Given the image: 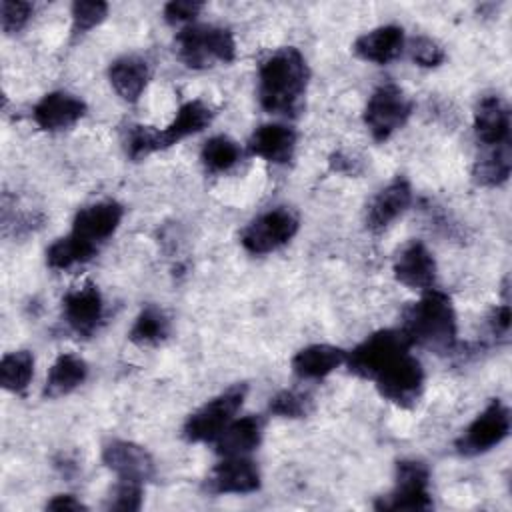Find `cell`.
I'll list each match as a JSON object with an SVG mask.
<instances>
[{
	"instance_id": "obj_23",
	"label": "cell",
	"mask_w": 512,
	"mask_h": 512,
	"mask_svg": "<svg viewBox=\"0 0 512 512\" xmlns=\"http://www.w3.org/2000/svg\"><path fill=\"white\" fill-rule=\"evenodd\" d=\"M346 352L330 344H312L298 350L292 358V372L302 380H318L340 368Z\"/></svg>"
},
{
	"instance_id": "obj_3",
	"label": "cell",
	"mask_w": 512,
	"mask_h": 512,
	"mask_svg": "<svg viewBox=\"0 0 512 512\" xmlns=\"http://www.w3.org/2000/svg\"><path fill=\"white\" fill-rule=\"evenodd\" d=\"M214 110L202 100L184 102L170 124L162 130L150 126H130L126 132V152L130 158L140 160L152 152L170 148L180 140L204 130L212 122Z\"/></svg>"
},
{
	"instance_id": "obj_2",
	"label": "cell",
	"mask_w": 512,
	"mask_h": 512,
	"mask_svg": "<svg viewBox=\"0 0 512 512\" xmlns=\"http://www.w3.org/2000/svg\"><path fill=\"white\" fill-rule=\"evenodd\" d=\"M400 330L410 344L444 354L456 346V312L448 294L440 290H424L418 302L404 312Z\"/></svg>"
},
{
	"instance_id": "obj_27",
	"label": "cell",
	"mask_w": 512,
	"mask_h": 512,
	"mask_svg": "<svg viewBox=\"0 0 512 512\" xmlns=\"http://www.w3.org/2000/svg\"><path fill=\"white\" fill-rule=\"evenodd\" d=\"M512 170V154L510 144L488 148L484 156H480L472 168L474 182L480 186H500L508 180Z\"/></svg>"
},
{
	"instance_id": "obj_6",
	"label": "cell",
	"mask_w": 512,
	"mask_h": 512,
	"mask_svg": "<svg viewBox=\"0 0 512 512\" xmlns=\"http://www.w3.org/2000/svg\"><path fill=\"white\" fill-rule=\"evenodd\" d=\"M244 398V384H234L226 388L188 416L182 428V436L188 442H214L220 432L234 420V414L240 410Z\"/></svg>"
},
{
	"instance_id": "obj_25",
	"label": "cell",
	"mask_w": 512,
	"mask_h": 512,
	"mask_svg": "<svg viewBox=\"0 0 512 512\" xmlns=\"http://www.w3.org/2000/svg\"><path fill=\"white\" fill-rule=\"evenodd\" d=\"M88 376L86 362L76 354H60L54 364L48 370L46 384H44V396L48 398H60L76 390L80 384H84Z\"/></svg>"
},
{
	"instance_id": "obj_33",
	"label": "cell",
	"mask_w": 512,
	"mask_h": 512,
	"mask_svg": "<svg viewBox=\"0 0 512 512\" xmlns=\"http://www.w3.org/2000/svg\"><path fill=\"white\" fill-rule=\"evenodd\" d=\"M140 506H142V484L118 478V484L108 496L106 508L120 510V512H134V510H140Z\"/></svg>"
},
{
	"instance_id": "obj_4",
	"label": "cell",
	"mask_w": 512,
	"mask_h": 512,
	"mask_svg": "<svg viewBox=\"0 0 512 512\" xmlns=\"http://www.w3.org/2000/svg\"><path fill=\"white\" fill-rule=\"evenodd\" d=\"M178 58L194 70H204L216 62L228 64L236 56V42L228 28L212 24H188L176 36Z\"/></svg>"
},
{
	"instance_id": "obj_22",
	"label": "cell",
	"mask_w": 512,
	"mask_h": 512,
	"mask_svg": "<svg viewBox=\"0 0 512 512\" xmlns=\"http://www.w3.org/2000/svg\"><path fill=\"white\" fill-rule=\"evenodd\" d=\"M108 78L124 102H136L150 80V66L142 56L126 54L110 64Z\"/></svg>"
},
{
	"instance_id": "obj_7",
	"label": "cell",
	"mask_w": 512,
	"mask_h": 512,
	"mask_svg": "<svg viewBox=\"0 0 512 512\" xmlns=\"http://www.w3.org/2000/svg\"><path fill=\"white\" fill-rule=\"evenodd\" d=\"M412 114V100L392 82L380 84L364 108V124L374 140H388Z\"/></svg>"
},
{
	"instance_id": "obj_24",
	"label": "cell",
	"mask_w": 512,
	"mask_h": 512,
	"mask_svg": "<svg viewBox=\"0 0 512 512\" xmlns=\"http://www.w3.org/2000/svg\"><path fill=\"white\" fill-rule=\"evenodd\" d=\"M262 440V422L258 416H244L232 420L214 440L220 456H246L256 450Z\"/></svg>"
},
{
	"instance_id": "obj_11",
	"label": "cell",
	"mask_w": 512,
	"mask_h": 512,
	"mask_svg": "<svg viewBox=\"0 0 512 512\" xmlns=\"http://www.w3.org/2000/svg\"><path fill=\"white\" fill-rule=\"evenodd\" d=\"M510 432V410L500 400H492L458 436L456 450L462 456H478L498 446Z\"/></svg>"
},
{
	"instance_id": "obj_36",
	"label": "cell",
	"mask_w": 512,
	"mask_h": 512,
	"mask_svg": "<svg viewBox=\"0 0 512 512\" xmlns=\"http://www.w3.org/2000/svg\"><path fill=\"white\" fill-rule=\"evenodd\" d=\"M202 2L196 0H172L164 6V20L168 24H186L192 22L200 10H202Z\"/></svg>"
},
{
	"instance_id": "obj_16",
	"label": "cell",
	"mask_w": 512,
	"mask_h": 512,
	"mask_svg": "<svg viewBox=\"0 0 512 512\" xmlns=\"http://www.w3.org/2000/svg\"><path fill=\"white\" fill-rule=\"evenodd\" d=\"M394 276L408 288L430 290L436 282L434 254L422 242H410L394 262Z\"/></svg>"
},
{
	"instance_id": "obj_32",
	"label": "cell",
	"mask_w": 512,
	"mask_h": 512,
	"mask_svg": "<svg viewBox=\"0 0 512 512\" xmlns=\"http://www.w3.org/2000/svg\"><path fill=\"white\" fill-rule=\"evenodd\" d=\"M108 14V4L106 2H88V0H78L72 4V32L74 34H84L98 26Z\"/></svg>"
},
{
	"instance_id": "obj_12",
	"label": "cell",
	"mask_w": 512,
	"mask_h": 512,
	"mask_svg": "<svg viewBox=\"0 0 512 512\" xmlns=\"http://www.w3.org/2000/svg\"><path fill=\"white\" fill-rule=\"evenodd\" d=\"M102 462L120 478L132 482H148L156 474V464L150 452L128 440H112L102 450Z\"/></svg>"
},
{
	"instance_id": "obj_10",
	"label": "cell",
	"mask_w": 512,
	"mask_h": 512,
	"mask_svg": "<svg viewBox=\"0 0 512 512\" xmlns=\"http://www.w3.org/2000/svg\"><path fill=\"white\" fill-rule=\"evenodd\" d=\"M374 384L380 396L388 402L400 408H412L420 400L424 388L422 364L410 352H406L388 364L374 378Z\"/></svg>"
},
{
	"instance_id": "obj_9",
	"label": "cell",
	"mask_w": 512,
	"mask_h": 512,
	"mask_svg": "<svg viewBox=\"0 0 512 512\" xmlns=\"http://www.w3.org/2000/svg\"><path fill=\"white\" fill-rule=\"evenodd\" d=\"M300 220L286 206H276L256 216L242 232L240 242L250 254H268L294 238Z\"/></svg>"
},
{
	"instance_id": "obj_31",
	"label": "cell",
	"mask_w": 512,
	"mask_h": 512,
	"mask_svg": "<svg viewBox=\"0 0 512 512\" xmlns=\"http://www.w3.org/2000/svg\"><path fill=\"white\" fill-rule=\"evenodd\" d=\"M312 408V400L304 392L282 390L270 400V412L282 418H304Z\"/></svg>"
},
{
	"instance_id": "obj_20",
	"label": "cell",
	"mask_w": 512,
	"mask_h": 512,
	"mask_svg": "<svg viewBox=\"0 0 512 512\" xmlns=\"http://www.w3.org/2000/svg\"><path fill=\"white\" fill-rule=\"evenodd\" d=\"M294 148L296 132L290 126L278 122L258 126L248 140L250 154L272 164H286L292 158Z\"/></svg>"
},
{
	"instance_id": "obj_38",
	"label": "cell",
	"mask_w": 512,
	"mask_h": 512,
	"mask_svg": "<svg viewBox=\"0 0 512 512\" xmlns=\"http://www.w3.org/2000/svg\"><path fill=\"white\" fill-rule=\"evenodd\" d=\"M48 510H56V512H78V510H86V506L72 494H56L52 500L46 502Z\"/></svg>"
},
{
	"instance_id": "obj_14",
	"label": "cell",
	"mask_w": 512,
	"mask_h": 512,
	"mask_svg": "<svg viewBox=\"0 0 512 512\" xmlns=\"http://www.w3.org/2000/svg\"><path fill=\"white\" fill-rule=\"evenodd\" d=\"M212 494H250L260 488V472L246 456H224L206 478Z\"/></svg>"
},
{
	"instance_id": "obj_30",
	"label": "cell",
	"mask_w": 512,
	"mask_h": 512,
	"mask_svg": "<svg viewBox=\"0 0 512 512\" xmlns=\"http://www.w3.org/2000/svg\"><path fill=\"white\" fill-rule=\"evenodd\" d=\"M242 152L238 142H234L232 138L220 134V136H212L200 152V160L204 164V168L212 174H220L230 170L232 166L238 164Z\"/></svg>"
},
{
	"instance_id": "obj_29",
	"label": "cell",
	"mask_w": 512,
	"mask_h": 512,
	"mask_svg": "<svg viewBox=\"0 0 512 512\" xmlns=\"http://www.w3.org/2000/svg\"><path fill=\"white\" fill-rule=\"evenodd\" d=\"M34 372V356L28 350L8 352L0 360V384L14 394L28 388Z\"/></svg>"
},
{
	"instance_id": "obj_34",
	"label": "cell",
	"mask_w": 512,
	"mask_h": 512,
	"mask_svg": "<svg viewBox=\"0 0 512 512\" xmlns=\"http://www.w3.org/2000/svg\"><path fill=\"white\" fill-rule=\"evenodd\" d=\"M32 14L30 2H16V0H2L0 2V26L6 34H14L26 26Z\"/></svg>"
},
{
	"instance_id": "obj_35",
	"label": "cell",
	"mask_w": 512,
	"mask_h": 512,
	"mask_svg": "<svg viewBox=\"0 0 512 512\" xmlns=\"http://www.w3.org/2000/svg\"><path fill=\"white\" fill-rule=\"evenodd\" d=\"M408 50H410L412 60L418 66H424V68H434V66H438L444 60L442 46L436 40L428 38V36L412 38L410 44H408Z\"/></svg>"
},
{
	"instance_id": "obj_13",
	"label": "cell",
	"mask_w": 512,
	"mask_h": 512,
	"mask_svg": "<svg viewBox=\"0 0 512 512\" xmlns=\"http://www.w3.org/2000/svg\"><path fill=\"white\" fill-rule=\"evenodd\" d=\"M62 314L66 324L80 336H90L104 316L102 294L96 284L84 282L66 292L62 298Z\"/></svg>"
},
{
	"instance_id": "obj_17",
	"label": "cell",
	"mask_w": 512,
	"mask_h": 512,
	"mask_svg": "<svg viewBox=\"0 0 512 512\" xmlns=\"http://www.w3.org/2000/svg\"><path fill=\"white\" fill-rule=\"evenodd\" d=\"M474 132L488 148L510 144V110L500 96L490 94L476 104Z\"/></svg>"
},
{
	"instance_id": "obj_21",
	"label": "cell",
	"mask_w": 512,
	"mask_h": 512,
	"mask_svg": "<svg viewBox=\"0 0 512 512\" xmlns=\"http://www.w3.org/2000/svg\"><path fill=\"white\" fill-rule=\"evenodd\" d=\"M354 54L366 62L388 64L404 50V30L394 24L378 26L356 38Z\"/></svg>"
},
{
	"instance_id": "obj_18",
	"label": "cell",
	"mask_w": 512,
	"mask_h": 512,
	"mask_svg": "<svg viewBox=\"0 0 512 512\" xmlns=\"http://www.w3.org/2000/svg\"><path fill=\"white\" fill-rule=\"evenodd\" d=\"M122 216H124V208L118 202L114 200L96 202L78 210L72 222V232L98 246L100 242H104L116 232Z\"/></svg>"
},
{
	"instance_id": "obj_28",
	"label": "cell",
	"mask_w": 512,
	"mask_h": 512,
	"mask_svg": "<svg viewBox=\"0 0 512 512\" xmlns=\"http://www.w3.org/2000/svg\"><path fill=\"white\" fill-rule=\"evenodd\" d=\"M170 334V320L158 306H146L136 316L128 338L140 346H152L162 342Z\"/></svg>"
},
{
	"instance_id": "obj_1",
	"label": "cell",
	"mask_w": 512,
	"mask_h": 512,
	"mask_svg": "<svg viewBox=\"0 0 512 512\" xmlns=\"http://www.w3.org/2000/svg\"><path fill=\"white\" fill-rule=\"evenodd\" d=\"M308 64L300 50L284 46L268 54L258 68V100L270 114H294L306 92Z\"/></svg>"
},
{
	"instance_id": "obj_26",
	"label": "cell",
	"mask_w": 512,
	"mask_h": 512,
	"mask_svg": "<svg viewBox=\"0 0 512 512\" xmlns=\"http://www.w3.org/2000/svg\"><path fill=\"white\" fill-rule=\"evenodd\" d=\"M98 252V246L74 232L68 236L58 238L48 250H46V262L54 270H68L76 264L88 262Z\"/></svg>"
},
{
	"instance_id": "obj_19",
	"label": "cell",
	"mask_w": 512,
	"mask_h": 512,
	"mask_svg": "<svg viewBox=\"0 0 512 512\" xmlns=\"http://www.w3.org/2000/svg\"><path fill=\"white\" fill-rule=\"evenodd\" d=\"M412 202V188L406 178H394L386 184L368 204L366 208V226L372 232L384 230L390 222H394Z\"/></svg>"
},
{
	"instance_id": "obj_8",
	"label": "cell",
	"mask_w": 512,
	"mask_h": 512,
	"mask_svg": "<svg viewBox=\"0 0 512 512\" xmlns=\"http://www.w3.org/2000/svg\"><path fill=\"white\" fill-rule=\"evenodd\" d=\"M430 470L420 460H400L396 464L394 490L382 496L374 506L378 510H430L432 496L428 490Z\"/></svg>"
},
{
	"instance_id": "obj_39",
	"label": "cell",
	"mask_w": 512,
	"mask_h": 512,
	"mask_svg": "<svg viewBox=\"0 0 512 512\" xmlns=\"http://www.w3.org/2000/svg\"><path fill=\"white\" fill-rule=\"evenodd\" d=\"M330 164H332V168H334V170L344 172V174H356V172H358V168H356V164H358V162H356L352 156L342 154V152L332 154Z\"/></svg>"
},
{
	"instance_id": "obj_15",
	"label": "cell",
	"mask_w": 512,
	"mask_h": 512,
	"mask_svg": "<svg viewBox=\"0 0 512 512\" xmlns=\"http://www.w3.org/2000/svg\"><path fill=\"white\" fill-rule=\"evenodd\" d=\"M86 114V104L78 96L56 90L42 96L32 108L34 122L48 132H58L74 126Z\"/></svg>"
},
{
	"instance_id": "obj_37",
	"label": "cell",
	"mask_w": 512,
	"mask_h": 512,
	"mask_svg": "<svg viewBox=\"0 0 512 512\" xmlns=\"http://www.w3.org/2000/svg\"><path fill=\"white\" fill-rule=\"evenodd\" d=\"M490 328L496 336H506L510 328V306L504 302L502 306H496L490 316Z\"/></svg>"
},
{
	"instance_id": "obj_5",
	"label": "cell",
	"mask_w": 512,
	"mask_h": 512,
	"mask_svg": "<svg viewBox=\"0 0 512 512\" xmlns=\"http://www.w3.org/2000/svg\"><path fill=\"white\" fill-rule=\"evenodd\" d=\"M410 340L398 328H386L370 334L356 348L346 352L344 364L348 370L360 378L374 380L388 364H392L402 354L410 352Z\"/></svg>"
}]
</instances>
